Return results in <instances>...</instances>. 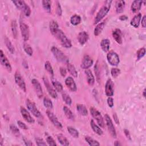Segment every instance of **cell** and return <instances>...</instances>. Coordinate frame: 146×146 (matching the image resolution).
Wrapping results in <instances>:
<instances>
[{"label": "cell", "instance_id": "6da1fadb", "mask_svg": "<svg viewBox=\"0 0 146 146\" xmlns=\"http://www.w3.org/2000/svg\"><path fill=\"white\" fill-rule=\"evenodd\" d=\"M112 1H105L103 6L100 8V9L98 12L95 19H94V24H98L99 22L104 18V17L107 14L108 11H110Z\"/></svg>", "mask_w": 146, "mask_h": 146}, {"label": "cell", "instance_id": "7a4b0ae2", "mask_svg": "<svg viewBox=\"0 0 146 146\" xmlns=\"http://www.w3.org/2000/svg\"><path fill=\"white\" fill-rule=\"evenodd\" d=\"M60 42L62 46L65 48H70L72 47V43L71 40L66 36L65 34L62 30L59 29L56 33L54 35Z\"/></svg>", "mask_w": 146, "mask_h": 146}, {"label": "cell", "instance_id": "3957f363", "mask_svg": "<svg viewBox=\"0 0 146 146\" xmlns=\"http://www.w3.org/2000/svg\"><path fill=\"white\" fill-rule=\"evenodd\" d=\"M51 51L54 55V57L56 58V59L59 62H62L63 63L67 64L69 63V60L67 56L59 48H58L56 47L52 46L51 48Z\"/></svg>", "mask_w": 146, "mask_h": 146}, {"label": "cell", "instance_id": "277c9868", "mask_svg": "<svg viewBox=\"0 0 146 146\" xmlns=\"http://www.w3.org/2000/svg\"><path fill=\"white\" fill-rule=\"evenodd\" d=\"M12 2L14 4L15 7L18 10L22 11L26 17H29L31 13V9L24 1H12Z\"/></svg>", "mask_w": 146, "mask_h": 146}, {"label": "cell", "instance_id": "5b68a950", "mask_svg": "<svg viewBox=\"0 0 146 146\" xmlns=\"http://www.w3.org/2000/svg\"><path fill=\"white\" fill-rule=\"evenodd\" d=\"M90 113L91 116L96 120L98 124L101 127V128H104L105 127V123L104 121V119L103 116H102L100 112L95 108L94 107H90Z\"/></svg>", "mask_w": 146, "mask_h": 146}, {"label": "cell", "instance_id": "8992f818", "mask_svg": "<svg viewBox=\"0 0 146 146\" xmlns=\"http://www.w3.org/2000/svg\"><path fill=\"white\" fill-rule=\"evenodd\" d=\"M104 117V119L106 123V125L107 127L109 133H110V135L112 137L116 138L117 136L116 131L111 119L110 118V116L108 114H105Z\"/></svg>", "mask_w": 146, "mask_h": 146}, {"label": "cell", "instance_id": "52a82bcc", "mask_svg": "<svg viewBox=\"0 0 146 146\" xmlns=\"http://www.w3.org/2000/svg\"><path fill=\"white\" fill-rule=\"evenodd\" d=\"M107 60L108 62L113 66H117L120 62L118 54L113 51H111L108 52L107 55Z\"/></svg>", "mask_w": 146, "mask_h": 146}, {"label": "cell", "instance_id": "ba28073f", "mask_svg": "<svg viewBox=\"0 0 146 146\" xmlns=\"http://www.w3.org/2000/svg\"><path fill=\"white\" fill-rule=\"evenodd\" d=\"M26 104L27 109L31 112V113L36 117H40L42 116L40 112L38 110L37 107L35 106V104L31 102L29 99H27L26 101Z\"/></svg>", "mask_w": 146, "mask_h": 146}, {"label": "cell", "instance_id": "9c48e42d", "mask_svg": "<svg viewBox=\"0 0 146 146\" xmlns=\"http://www.w3.org/2000/svg\"><path fill=\"white\" fill-rule=\"evenodd\" d=\"M19 28L22 38L25 42L27 41L30 37V30L29 26L22 21L19 22Z\"/></svg>", "mask_w": 146, "mask_h": 146}, {"label": "cell", "instance_id": "30bf717a", "mask_svg": "<svg viewBox=\"0 0 146 146\" xmlns=\"http://www.w3.org/2000/svg\"><path fill=\"white\" fill-rule=\"evenodd\" d=\"M14 80L15 83L25 92L26 91V86L24 79L18 71H16L14 75Z\"/></svg>", "mask_w": 146, "mask_h": 146}, {"label": "cell", "instance_id": "8fae6325", "mask_svg": "<svg viewBox=\"0 0 146 146\" xmlns=\"http://www.w3.org/2000/svg\"><path fill=\"white\" fill-rule=\"evenodd\" d=\"M46 114L47 117H48L49 120L51 121V122L52 123V124L56 127L58 129H62V125L60 121H58V119L57 117L54 115L53 112H52L51 111L47 110L46 111Z\"/></svg>", "mask_w": 146, "mask_h": 146}, {"label": "cell", "instance_id": "7c38bea8", "mask_svg": "<svg viewBox=\"0 0 146 146\" xmlns=\"http://www.w3.org/2000/svg\"><path fill=\"white\" fill-rule=\"evenodd\" d=\"M43 82L44 83V86H46L47 90L49 94V95L54 99H56L58 96L57 93L56 92V90L53 88V87H52V86L50 84L49 80H48V79L47 78V77L43 76Z\"/></svg>", "mask_w": 146, "mask_h": 146}, {"label": "cell", "instance_id": "4fadbf2b", "mask_svg": "<svg viewBox=\"0 0 146 146\" xmlns=\"http://www.w3.org/2000/svg\"><path fill=\"white\" fill-rule=\"evenodd\" d=\"M105 93L108 97H112L114 94V83L111 79H108L106 82Z\"/></svg>", "mask_w": 146, "mask_h": 146}, {"label": "cell", "instance_id": "5bb4252c", "mask_svg": "<svg viewBox=\"0 0 146 146\" xmlns=\"http://www.w3.org/2000/svg\"><path fill=\"white\" fill-rule=\"evenodd\" d=\"M31 83L35 90V92L39 98H41L43 95V90L39 82L36 79H33L31 80Z\"/></svg>", "mask_w": 146, "mask_h": 146}, {"label": "cell", "instance_id": "9a60e30c", "mask_svg": "<svg viewBox=\"0 0 146 146\" xmlns=\"http://www.w3.org/2000/svg\"><path fill=\"white\" fill-rule=\"evenodd\" d=\"M0 62L1 64L5 67V68L9 72L11 71L12 67L10 64V62L9 61L8 59L5 55V54L3 52L2 50H0Z\"/></svg>", "mask_w": 146, "mask_h": 146}, {"label": "cell", "instance_id": "2e32d148", "mask_svg": "<svg viewBox=\"0 0 146 146\" xmlns=\"http://www.w3.org/2000/svg\"><path fill=\"white\" fill-rule=\"evenodd\" d=\"M93 62H94L92 59L89 55H85L83 56V59L82 60L80 67L82 68L84 70H87L90 67H91V66L93 64Z\"/></svg>", "mask_w": 146, "mask_h": 146}, {"label": "cell", "instance_id": "e0dca14e", "mask_svg": "<svg viewBox=\"0 0 146 146\" xmlns=\"http://www.w3.org/2000/svg\"><path fill=\"white\" fill-rule=\"evenodd\" d=\"M20 111L22 117L27 122L29 123H34L35 122V120L32 117L29 111L25 107H21Z\"/></svg>", "mask_w": 146, "mask_h": 146}, {"label": "cell", "instance_id": "ac0fdd59", "mask_svg": "<svg viewBox=\"0 0 146 146\" xmlns=\"http://www.w3.org/2000/svg\"><path fill=\"white\" fill-rule=\"evenodd\" d=\"M65 84L67 88L72 92H75L77 90V87L76 83L71 76H68L65 80Z\"/></svg>", "mask_w": 146, "mask_h": 146}, {"label": "cell", "instance_id": "d6986e66", "mask_svg": "<svg viewBox=\"0 0 146 146\" xmlns=\"http://www.w3.org/2000/svg\"><path fill=\"white\" fill-rule=\"evenodd\" d=\"M89 35L88 33L86 31H82L80 32L78 35V40L80 45L83 46L88 40Z\"/></svg>", "mask_w": 146, "mask_h": 146}, {"label": "cell", "instance_id": "ffe728a7", "mask_svg": "<svg viewBox=\"0 0 146 146\" xmlns=\"http://www.w3.org/2000/svg\"><path fill=\"white\" fill-rule=\"evenodd\" d=\"M141 18V14L140 13H139L138 14H136L130 22L131 25L134 27L135 28H138L140 25Z\"/></svg>", "mask_w": 146, "mask_h": 146}, {"label": "cell", "instance_id": "44dd1931", "mask_svg": "<svg viewBox=\"0 0 146 146\" xmlns=\"http://www.w3.org/2000/svg\"><path fill=\"white\" fill-rule=\"evenodd\" d=\"M142 3H143L142 1H140V0L133 1L131 6V11L133 13H137V11H139L141 9Z\"/></svg>", "mask_w": 146, "mask_h": 146}, {"label": "cell", "instance_id": "7402d4cb", "mask_svg": "<svg viewBox=\"0 0 146 146\" xmlns=\"http://www.w3.org/2000/svg\"><path fill=\"white\" fill-rule=\"evenodd\" d=\"M85 74L86 76V78H87V81L88 84L91 86H92L94 83H95V78L94 75L92 74L91 71L90 70H85Z\"/></svg>", "mask_w": 146, "mask_h": 146}, {"label": "cell", "instance_id": "603a6c76", "mask_svg": "<svg viewBox=\"0 0 146 146\" xmlns=\"http://www.w3.org/2000/svg\"><path fill=\"white\" fill-rule=\"evenodd\" d=\"M112 36L115 40L116 41V43L118 44H121L123 42L122 40V38H121V31L119 29H115L114 31H112Z\"/></svg>", "mask_w": 146, "mask_h": 146}, {"label": "cell", "instance_id": "cb8c5ba5", "mask_svg": "<svg viewBox=\"0 0 146 146\" xmlns=\"http://www.w3.org/2000/svg\"><path fill=\"white\" fill-rule=\"evenodd\" d=\"M125 1L123 0L116 1L115 3V8L116 11L117 13H121L123 12L125 8Z\"/></svg>", "mask_w": 146, "mask_h": 146}, {"label": "cell", "instance_id": "d4e9b609", "mask_svg": "<svg viewBox=\"0 0 146 146\" xmlns=\"http://www.w3.org/2000/svg\"><path fill=\"white\" fill-rule=\"evenodd\" d=\"M105 25H106L105 21H103V22H101L100 23H98L94 29V35L96 36H98L104 29Z\"/></svg>", "mask_w": 146, "mask_h": 146}, {"label": "cell", "instance_id": "484cf974", "mask_svg": "<svg viewBox=\"0 0 146 146\" xmlns=\"http://www.w3.org/2000/svg\"><path fill=\"white\" fill-rule=\"evenodd\" d=\"M49 28H50V31L51 33L53 35H55V34L56 33L57 31L59 29V25H58V22L55 20H52L50 22Z\"/></svg>", "mask_w": 146, "mask_h": 146}, {"label": "cell", "instance_id": "4316f807", "mask_svg": "<svg viewBox=\"0 0 146 146\" xmlns=\"http://www.w3.org/2000/svg\"><path fill=\"white\" fill-rule=\"evenodd\" d=\"M100 47L102 48V50L106 52H108L109 49H110V41L108 39H103L101 40L100 43Z\"/></svg>", "mask_w": 146, "mask_h": 146}, {"label": "cell", "instance_id": "83f0119b", "mask_svg": "<svg viewBox=\"0 0 146 146\" xmlns=\"http://www.w3.org/2000/svg\"><path fill=\"white\" fill-rule=\"evenodd\" d=\"M90 125L92 128V129L94 131L95 133L98 134V135H102L103 133V131L102 129L100 128L99 125H98L95 121L93 120H91L90 121Z\"/></svg>", "mask_w": 146, "mask_h": 146}, {"label": "cell", "instance_id": "f1b7e54d", "mask_svg": "<svg viewBox=\"0 0 146 146\" xmlns=\"http://www.w3.org/2000/svg\"><path fill=\"white\" fill-rule=\"evenodd\" d=\"M4 42L6 47L7 48L9 51L10 52V53L14 54L15 52V48L13 45L12 43L11 42V41L10 40V39L6 36H4Z\"/></svg>", "mask_w": 146, "mask_h": 146}, {"label": "cell", "instance_id": "f546056e", "mask_svg": "<svg viewBox=\"0 0 146 146\" xmlns=\"http://www.w3.org/2000/svg\"><path fill=\"white\" fill-rule=\"evenodd\" d=\"M11 29L14 38L16 39L18 36V25L15 20H13L11 21Z\"/></svg>", "mask_w": 146, "mask_h": 146}, {"label": "cell", "instance_id": "4dcf8cb0", "mask_svg": "<svg viewBox=\"0 0 146 146\" xmlns=\"http://www.w3.org/2000/svg\"><path fill=\"white\" fill-rule=\"evenodd\" d=\"M67 68L68 72L74 78H77L78 76V72L74 67V66L70 63L67 64Z\"/></svg>", "mask_w": 146, "mask_h": 146}, {"label": "cell", "instance_id": "1f68e13d", "mask_svg": "<svg viewBox=\"0 0 146 146\" xmlns=\"http://www.w3.org/2000/svg\"><path fill=\"white\" fill-rule=\"evenodd\" d=\"M51 83H52V84L53 87H54V88L55 89V90L56 91L59 92H62L63 91V86L56 79L52 78L51 79Z\"/></svg>", "mask_w": 146, "mask_h": 146}, {"label": "cell", "instance_id": "d6a6232c", "mask_svg": "<svg viewBox=\"0 0 146 146\" xmlns=\"http://www.w3.org/2000/svg\"><path fill=\"white\" fill-rule=\"evenodd\" d=\"M57 139L58 141L60 143V144L62 145L67 146L70 145L69 141L63 134H61V133L58 134L57 135Z\"/></svg>", "mask_w": 146, "mask_h": 146}, {"label": "cell", "instance_id": "836d02e7", "mask_svg": "<svg viewBox=\"0 0 146 146\" xmlns=\"http://www.w3.org/2000/svg\"><path fill=\"white\" fill-rule=\"evenodd\" d=\"M76 110L82 116H86L88 114L87 110L83 104H78L76 105Z\"/></svg>", "mask_w": 146, "mask_h": 146}, {"label": "cell", "instance_id": "e575fe53", "mask_svg": "<svg viewBox=\"0 0 146 146\" xmlns=\"http://www.w3.org/2000/svg\"><path fill=\"white\" fill-rule=\"evenodd\" d=\"M63 112L66 115V116L70 120H74L75 117L74 115V113H72V112L66 106H64L63 107Z\"/></svg>", "mask_w": 146, "mask_h": 146}, {"label": "cell", "instance_id": "d590c367", "mask_svg": "<svg viewBox=\"0 0 146 146\" xmlns=\"http://www.w3.org/2000/svg\"><path fill=\"white\" fill-rule=\"evenodd\" d=\"M81 22V17L79 15H73L70 18V23L76 26L80 24Z\"/></svg>", "mask_w": 146, "mask_h": 146}, {"label": "cell", "instance_id": "8d00e7d4", "mask_svg": "<svg viewBox=\"0 0 146 146\" xmlns=\"http://www.w3.org/2000/svg\"><path fill=\"white\" fill-rule=\"evenodd\" d=\"M67 129L68 132V133L73 137L75 138H78L79 137V133L78 132V131L75 129V128L71 127V126H68L67 127Z\"/></svg>", "mask_w": 146, "mask_h": 146}, {"label": "cell", "instance_id": "74e56055", "mask_svg": "<svg viewBox=\"0 0 146 146\" xmlns=\"http://www.w3.org/2000/svg\"><path fill=\"white\" fill-rule=\"evenodd\" d=\"M42 6L44 9V10L47 13H50L51 11V1L50 0H43L42 1Z\"/></svg>", "mask_w": 146, "mask_h": 146}, {"label": "cell", "instance_id": "f35d334b", "mask_svg": "<svg viewBox=\"0 0 146 146\" xmlns=\"http://www.w3.org/2000/svg\"><path fill=\"white\" fill-rule=\"evenodd\" d=\"M86 141L91 146H98L100 145V143L96 140H95L94 139H93L92 137L87 136L85 137L84 138Z\"/></svg>", "mask_w": 146, "mask_h": 146}, {"label": "cell", "instance_id": "ab89813d", "mask_svg": "<svg viewBox=\"0 0 146 146\" xmlns=\"http://www.w3.org/2000/svg\"><path fill=\"white\" fill-rule=\"evenodd\" d=\"M23 48L25 52L29 56H32L33 54V50L30 45L27 43H24L23 44Z\"/></svg>", "mask_w": 146, "mask_h": 146}, {"label": "cell", "instance_id": "60d3db41", "mask_svg": "<svg viewBox=\"0 0 146 146\" xmlns=\"http://www.w3.org/2000/svg\"><path fill=\"white\" fill-rule=\"evenodd\" d=\"M62 98L63 102H64V103L66 104H67L68 106H70L71 104L72 99H71V97L69 96V95H68L67 93L63 92L62 94Z\"/></svg>", "mask_w": 146, "mask_h": 146}, {"label": "cell", "instance_id": "b9f144b4", "mask_svg": "<svg viewBox=\"0 0 146 146\" xmlns=\"http://www.w3.org/2000/svg\"><path fill=\"white\" fill-rule=\"evenodd\" d=\"M10 129L12 133L16 137H19L20 136V131L18 128L14 124H10Z\"/></svg>", "mask_w": 146, "mask_h": 146}, {"label": "cell", "instance_id": "7bdbcfd3", "mask_svg": "<svg viewBox=\"0 0 146 146\" xmlns=\"http://www.w3.org/2000/svg\"><path fill=\"white\" fill-rule=\"evenodd\" d=\"M145 54V48L144 47H141L139 48L136 52V58L137 60H139L141 59Z\"/></svg>", "mask_w": 146, "mask_h": 146}, {"label": "cell", "instance_id": "ee69618b", "mask_svg": "<svg viewBox=\"0 0 146 146\" xmlns=\"http://www.w3.org/2000/svg\"><path fill=\"white\" fill-rule=\"evenodd\" d=\"M43 104L44 106L45 107H46L47 109L50 110L52 109L53 107V104H52V102H51V100L48 99V98H44L43 99Z\"/></svg>", "mask_w": 146, "mask_h": 146}, {"label": "cell", "instance_id": "f6af8a7d", "mask_svg": "<svg viewBox=\"0 0 146 146\" xmlns=\"http://www.w3.org/2000/svg\"><path fill=\"white\" fill-rule=\"evenodd\" d=\"M44 68L45 70L50 74L52 75H54V71L52 67V66L49 61H46L44 63Z\"/></svg>", "mask_w": 146, "mask_h": 146}, {"label": "cell", "instance_id": "bcb514c9", "mask_svg": "<svg viewBox=\"0 0 146 146\" xmlns=\"http://www.w3.org/2000/svg\"><path fill=\"white\" fill-rule=\"evenodd\" d=\"M120 74V70L117 68H112L111 70V76L114 78H117L119 75Z\"/></svg>", "mask_w": 146, "mask_h": 146}, {"label": "cell", "instance_id": "7dc6e473", "mask_svg": "<svg viewBox=\"0 0 146 146\" xmlns=\"http://www.w3.org/2000/svg\"><path fill=\"white\" fill-rule=\"evenodd\" d=\"M94 71L95 73L96 76V79L98 82H99V79H100V71H99V64H98V62H97L95 65L94 67Z\"/></svg>", "mask_w": 146, "mask_h": 146}, {"label": "cell", "instance_id": "c3c4849f", "mask_svg": "<svg viewBox=\"0 0 146 146\" xmlns=\"http://www.w3.org/2000/svg\"><path fill=\"white\" fill-rule=\"evenodd\" d=\"M46 142L47 143L48 145H51V146H54V145H56V143H55V140H54V139L51 136H48L46 138Z\"/></svg>", "mask_w": 146, "mask_h": 146}, {"label": "cell", "instance_id": "681fc988", "mask_svg": "<svg viewBox=\"0 0 146 146\" xmlns=\"http://www.w3.org/2000/svg\"><path fill=\"white\" fill-rule=\"evenodd\" d=\"M56 13L58 16H61L62 14V10L60 3L59 1H56Z\"/></svg>", "mask_w": 146, "mask_h": 146}, {"label": "cell", "instance_id": "f907efd6", "mask_svg": "<svg viewBox=\"0 0 146 146\" xmlns=\"http://www.w3.org/2000/svg\"><path fill=\"white\" fill-rule=\"evenodd\" d=\"M35 142L37 145H47L46 143L41 138H35Z\"/></svg>", "mask_w": 146, "mask_h": 146}, {"label": "cell", "instance_id": "816d5d0a", "mask_svg": "<svg viewBox=\"0 0 146 146\" xmlns=\"http://www.w3.org/2000/svg\"><path fill=\"white\" fill-rule=\"evenodd\" d=\"M17 124H18V126L23 129H28V127L26 125V124L25 123H24L23 122H22V121L18 120L17 121Z\"/></svg>", "mask_w": 146, "mask_h": 146}, {"label": "cell", "instance_id": "f5cc1de1", "mask_svg": "<svg viewBox=\"0 0 146 146\" xmlns=\"http://www.w3.org/2000/svg\"><path fill=\"white\" fill-rule=\"evenodd\" d=\"M107 104L110 107H113L114 105L113 99L112 97H108L107 99Z\"/></svg>", "mask_w": 146, "mask_h": 146}, {"label": "cell", "instance_id": "db71d44e", "mask_svg": "<svg viewBox=\"0 0 146 146\" xmlns=\"http://www.w3.org/2000/svg\"><path fill=\"white\" fill-rule=\"evenodd\" d=\"M59 71H60V75L63 76V77H64L67 74V71H66V70L65 68L63 67H60L59 68Z\"/></svg>", "mask_w": 146, "mask_h": 146}, {"label": "cell", "instance_id": "11a10c76", "mask_svg": "<svg viewBox=\"0 0 146 146\" xmlns=\"http://www.w3.org/2000/svg\"><path fill=\"white\" fill-rule=\"evenodd\" d=\"M124 135L126 136V137L128 140H131V135H130V132H129V130H128L127 129H124Z\"/></svg>", "mask_w": 146, "mask_h": 146}, {"label": "cell", "instance_id": "9f6ffc18", "mask_svg": "<svg viewBox=\"0 0 146 146\" xmlns=\"http://www.w3.org/2000/svg\"><path fill=\"white\" fill-rule=\"evenodd\" d=\"M141 26L143 28H145L146 27V15H144L141 19Z\"/></svg>", "mask_w": 146, "mask_h": 146}, {"label": "cell", "instance_id": "6f0895ef", "mask_svg": "<svg viewBox=\"0 0 146 146\" xmlns=\"http://www.w3.org/2000/svg\"><path fill=\"white\" fill-rule=\"evenodd\" d=\"M22 139H23L26 145H33V143L30 140H29L27 139H26V137H23Z\"/></svg>", "mask_w": 146, "mask_h": 146}, {"label": "cell", "instance_id": "680465c9", "mask_svg": "<svg viewBox=\"0 0 146 146\" xmlns=\"http://www.w3.org/2000/svg\"><path fill=\"white\" fill-rule=\"evenodd\" d=\"M113 120L115 121V122L117 124H119V118L117 117V115L116 113H113Z\"/></svg>", "mask_w": 146, "mask_h": 146}, {"label": "cell", "instance_id": "91938a15", "mask_svg": "<svg viewBox=\"0 0 146 146\" xmlns=\"http://www.w3.org/2000/svg\"><path fill=\"white\" fill-rule=\"evenodd\" d=\"M120 21H125L128 19V17L125 15H121L119 17V18Z\"/></svg>", "mask_w": 146, "mask_h": 146}, {"label": "cell", "instance_id": "94428289", "mask_svg": "<svg viewBox=\"0 0 146 146\" xmlns=\"http://www.w3.org/2000/svg\"><path fill=\"white\" fill-rule=\"evenodd\" d=\"M22 64L23 66H24V67L26 69L28 68V64H27V62L26 61V60H23V63H22Z\"/></svg>", "mask_w": 146, "mask_h": 146}, {"label": "cell", "instance_id": "6125c7cd", "mask_svg": "<svg viewBox=\"0 0 146 146\" xmlns=\"http://www.w3.org/2000/svg\"><path fill=\"white\" fill-rule=\"evenodd\" d=\"M114 145L116 146H119V145H121V144H120V143L119 141H115L114 143Z\"/></svg>", "mask_w": 146, "mask_h": 146}, {"label": "cell", "instance_id": "be15d7a7", "mask_svg": "<svg viewBox=\"0 0 146 146\" xmlns=\"http://www.w3.org/2000/svg\"><path fill=\"white\" fill-rule=\"evenodd\" d=\"M145 91H146V90H145V88H144V89L143 90V93H142V95H143V97H144V98H145Z\"/></svg>", "mask_w": 146, "mask_h": 146}, {"label": "cell", "instance_id": "e7e4bbea", "mask_svg": "<svg viewBox=\"0 0 146 146\" xmlns=\"http://www.w3.org/2000/svg\"><path fill=\"white\" fill-rule=\"evenodd\" d=\"M1 141V145H3V138H2V136H1V140H0Z\"/></svg>", "mask_w": 146, "mask_h": 146}]
</instances>
